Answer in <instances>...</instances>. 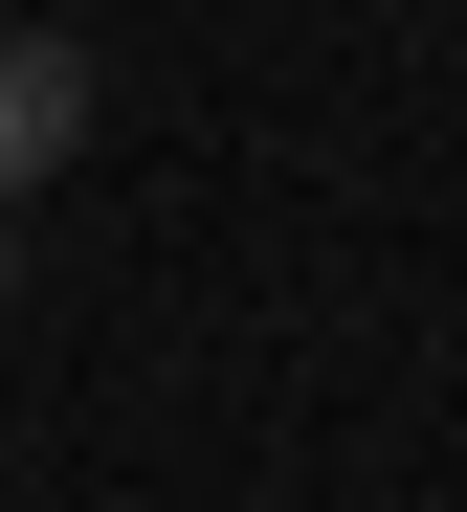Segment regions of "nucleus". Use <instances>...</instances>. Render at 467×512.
Returning a JSON list of instances; mask_svg holds the SVG:
<instances>
[{
	"mask_svg": "<svg viewBox=\"0 0 467 512\" xmlns=\"http://www.w3.org/2000/svg\"><path fill=\"white\" fill-rule=\"evenodd\" d=\"M67 156H89V45L67 23H0V201L67 179Z\"/></svg>",
	"mask_w": 467,
	"mask_h": 512,
	"instance_id": "nucleus-1",
	"label": "nucleus"
},
{
	"mask_svg": "<svg viewBox=\"0 0 467 512\" xmlns=\"http://www.w3.org/2000/svg\"><path fill=\"white\" fill-rule=\"evenodd\" d=\"M0 312H23V245H0Z\"/></svg>",
	"mask_w": 467,
	"mask_h": 512,
	"instance_id": "nucleus-2",
	"label": "nucleus"
}]
</instances>
